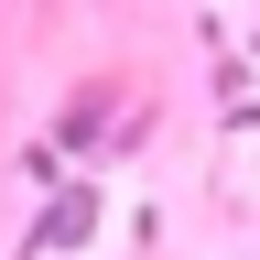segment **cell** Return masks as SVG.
<instances>
[{"label": "cell", "mask_w": 260, "mask_h": 260, "mask_svg": "<svg viewBox=\"0 0 260 260\" xmlns=\"http://www.w3.org/2000/svg\"><path fill=\"white\" fill-rule=\"evenodd\" d=\"M98 228H109V195L87 174H65V184H44V206H32L22 260H76V249H98Z\"/></svg>", "instance_id": "1"}]
</instances>
